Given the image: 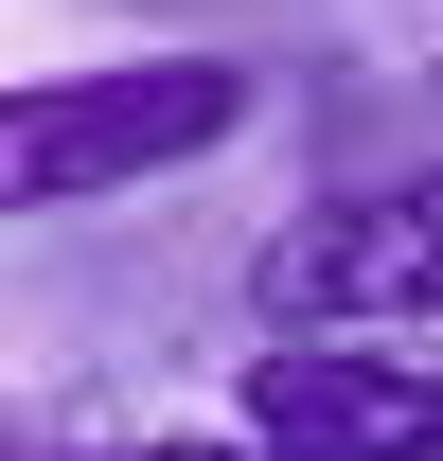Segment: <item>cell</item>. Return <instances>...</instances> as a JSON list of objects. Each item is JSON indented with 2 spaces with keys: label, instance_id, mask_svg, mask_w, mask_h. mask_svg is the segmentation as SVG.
I'll return each instance as SVG.
<instances>
[{
  "label": "cell",
  "instance_id": "1",
  "mask_svg": "<svg viewBox=\"0 0 443 461\" xmlns=\"http://www.w3.org/2000/svg\"><path fill=\"white\" fill-rule=\"evenodd\" d=\"M249 107H267L249 54H107V71H54V89L0 107V195H18V213H89V195L195 177Z\"/></svg>",
  "mask_w": 443,
  "mask_h": 461
},
{
  "label": "cell",
  "instance_id": "2",
  "mask_svg": "<svg viewBox=\"0 0 443 461\" xmlns=\"http://www.w3.org/2000/svg\"><path fill=\"white\" fill-rule=\"evenodd\" d=\"M249 320L267 338H443V160L302 195L249 249Z\"/></svg>",
  "mask_w": 443,
  "mask_h": 461
},
{
  "label": "cell",
  "instance_id": "3",
  "mask_svg": "<svg viewBox=\"0 0 443 461\" xmlns=\"http://www.w3.org/2000/svg\"><path fill=\"white\" fill-rule=\"evenodd\" d=\"M249 444L267 461H443V338H267Z\"/></svg>",
  "mask_w": 443,
  "mask_h": 461
},
{
  "label": "cell",
  "instance_id": "4",
  "mask_svg": "<svg viewBox=\"0 0 443 461\" xmlns=\"http://www.w3.org/2000/svg\"><path fill=\"white\" fill-rule=\"evenodd\" d=\"M54 461H267V444H249V426H231V444L213 426H160V444H54Z\"/></svg>",
  "mask_w": 443,
  "mask_h": 461
}]
</instances>
